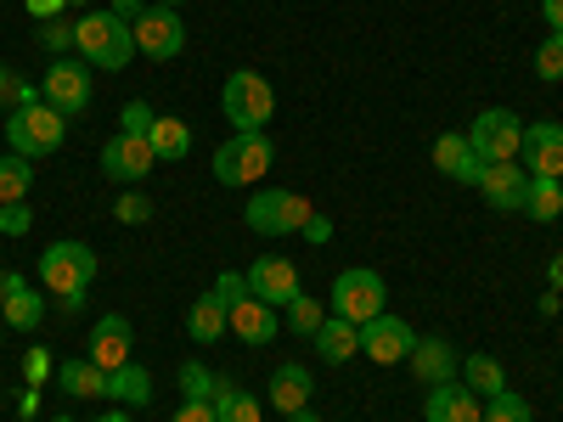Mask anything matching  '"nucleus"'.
<instances>
[{
  "instance_id": "24",
  "label": "nucleus",
  "mask_w": 563,
  "mask_h": 422,
  "mask_svg": "<svg viewBox=\"0 0 563 422\" xmlns=\"http://www.w3.org/2000/svg\"><path fill=\"white\" fill-rule=\"evenodd\" d=\"M0 315H7V326H18V333H34V326L45 321L40 293H29V288H23V276H18V270H12V288H7V299H0Z\"/></svg>"
},
{
  "instance_id": "9",
  "label": "nucleus",
  "mask_w": 563,
  "mask_h": 422,
  "mask_svg": "<svg viewBox=\"0 0 563 422\" xmlns=\"http://www.w3.org/2000/svg\"><path fill=\"white\" fill-rule=\"evenodd\" d=\"M384 276L378 270H344L339 281H333V315H344V321H355V326H366L372 315H384Z\"/></svg>"
},
{
  "instance_id": "12",
  "label": "nucleus",
  "mask_w": 563,
  "mask_h": 422,
  "mask_svg": "<svg viewBox=\"0 0 563 422\" xmlns=\"http://www.w3.org/2000/svg\"><path fill=\"white\" fill-rule=\"evenodd\" d=\"M411 344H417V338H411V326H406L400 315H389V310H384V315H372V321L361 326V355H366L372 366H395V360H406Z\"/></svg>"
},
{
  "instance_id": "43",
  "label": "nucleus",
  "mask_w": 563,
  "mask_h": 422,
  "mask_svg": "<svg viewBox=\"0 0 563 422\" xmlns=\"http://www.w3.org/2000/svg\"><path fill=\"white\" fill-rule=\"evenodd\" d=\"M23 7H29V18L52 23V18H63V7H68V0H23Z\"/></svg>"
},
{
  "instance_id": "22",
  "label": "nucleus",
  "mask_w": 563,
  "mask_h": 422,
  "mask_svg": "<svg viewBox=\"0 0 563 422\" xmlns=\"http://www.w3.org/2000/svg\"><path fill=\"white\" fill-rule=\"evenodd\" d=\"M316 355L327 360V366H344L350 355H361V326L355 321H344V315H327L321 326H316Z\"/></svg>"
},
{
  "instance_id": "16",
  "label": "nucleus",
  "mask_w": 563,
  "mask_h": 422,
  "mask_svg": "<svg viewBox=\"0 0 563 422\" xmlns=\"http://www.w3.org/2000/svg\"><path fill=\"white\" fill-rule=\"evenodd\" d=\"M225 333H238L243 344H254V349H265V344H276V333H282V321H276V310L265 304V299H243V304H231L225 310Z\"/></svg>"
},
{
  "instance_id": "49",
  "label": "nucleus",
  "mask_w": 563,
  "mask_h": 422,
  "mask_svg": "<svg viewBox=\"0 0 563 422\" xmlns=\"http://www.w3.org/2000/svg\"><path fill=\"white\" fill-rule=\"evenodd\" d=\"M288 422H321V417H316V411H310V406H305V411H294V417H288Z\"/></svg>"
},
{
  "instance_id": "29",
  "label": "nucleus",
  "mask_w": 563,
  "mask_h": 422,
  "mask_svg": "<svg viewBox=\"0 0 563 422\" xmlns=\"http://www.w3.org/2000/svg\"><path fill=\"white\" fill-rule=\"evenodd\" d=\"M462 384L474 389V395H485V400H490V395H501V389H507V371H501L490 355H467V360H462Z\"/></svg>"
},
{
  "instance_id": "53",
  "label": "nucleus",
  "mask_w": 563,
  "mask_h": 422,
  "mask_svg": "<svg viewBox=\"0 0 563 422\" xmlns=\"http://www.w3.org/2000/svg\"><path fill=\"white\" fill-rule=\"evenodd\" d=\"M79 7H85V0H79Z\"/></svg>"
},
{
  "instance_id": "21",
  "label": "nucleus",
  "mask_w": 563,
  "mask_h": 422,
  "mask_svg": "<svg viewBox=\"0 0 563 422\" xmlns=\"http://www.w3.org/2000/svg\"><path fill=\"white\" fill-rule=\"evenodd\" d=\"M310 389H316V378H310V366H299V360H282V366L271 371V406H276L282 417L305 411V406H310Z\"/></svg>"
},
{
  "instance_id": "54",
  "label": "nucleus",
  "mask_w": 563,
  "mask_h": 422,
  "mask_svg": "<svg viewBox=\"0 0 563 422\" xmlns=\"http://www.w3.org/2000/svg\"><path fill=\"white\" fill-rule=\"evenodd\" d=\"M558 186H563V180H558Z\"/></svg>"
},
{
  "instance_id": "14",
  "label": "nucleus",
  "mask_w": 563,
  "mask_h": 422,
  "mask_svg": "<svg viewBox=\"0 0 563 422\" xmlns=\"http://www.w3.org/2000/svg\"><path fill=\"white\" fill-rule=\"evenodd\" d=\"M479 198H485L496 214H525L530 169H525V164H485V175H479Z\"/></svg>"
},
{
  "instance_id": "46",
  "label": "nucleus",
  "mask_w": 563,
  "mask_h": 422,
  "mask_svg": "<svg viewBox=\"0 0 563 422\" xmlns=\"http://www.w3.org/2000/svg\"><path fill=\"white\" fill-rule=\"evenodd\" d=\"M541 18L552 23V34H563V0H541Z\"/></svg>"
},
{
  "instance_id": "15",
  "label": "nucleus",
  "mask_w": 563,
  "mask_h": 422,
  "mask_svg": "<svg viewBox=\"0 0 563 422\" xmlns=\"http://www.w3.org/2000/svg\"><path fill=\"white\" fill-rule=\"evenodd\" d=\"M249 293L265 299L271 310H276V304H294V299H299V265H294V259H276V254L254 259V265H249Z\"/></svg>"
},
{
  "instance_id": "19",
  "label": "nucleus",
  "mask_w": 563,
  "mask_h": 422,
  "mask_svg": "<svg viewBox=\"0 0 563 422\" xmlns=\"http://www.w3.org/2000/svg\"><path fill=\"white\" fill-rule=\"evenodd\" d=\"M406 366L417 371V384H429V389H434V384H451V378H456V366H462V360H456V349H451L445 338H417L411 355H406Z\"/></svg>"
},
{
  "instance_id": "38",
  "label": "nucleus",
  "mask_w": 563,
  "mask_h": 422,
  "mask_svg": "<svg viewBox=\"0 0 563 422\" xmlns=\"http://www.w3.org/2000/svg\"><path fill=\"white\" fill-rule=\"evenodd\" d=\"M536 74L541 79H563V34H552L541 52H536Z\"/></svg>"
},
{
  "instance_id": "6",
  "label": "nucleus",
  "mask_w": 563,
  "mask_h": 422,
  "mask_svg": "<svg viewBox=\"0 0 563 422\" xmlns=\"http://www.w3.org/2000/svg\"><path fill=\"white\" fill-rule=\"evenodd\" d=\"M63 135H68L63 113H57V108H45V102H34V108H12V119H7V147L23 153V158L57 153V147H63Z\"/></svg>"
},
{
  "instance_id": "47",
  "label": "nucleus",
  "mask_w": 563,
  "mask_h": 422,
  "mask_svg": "<svg viewBox=\"0 0 563 422\" xmlns=\"http://www.w3.org/2000/svg\"><path fill=\"white\" fill-rule=\"evenodd\" d=\"M547 288H552V293H563V254H552V259H547Z\"/></svg>"
},
{
  "instance_id": "5",
  "label": "nucleus",
  "mask_w": 563,
  "mask_h": 422,
  "mask_svg": "<svg viewBox=\"0 0 563 422\" xmlns=\"http://www.w3.org/2000/svg\"><path fill=\"white\" fill-rule=\"evenodd\" d=\"M310 214L316 209L299 192H282V186H260V192L249 198V209H243L249 231H260V237H294V231H305Z\"/></svg>"
},
{
  "instance_id": "23",
  "label": "nucleus",
  "mask_w": 563,
  "mask_h": 422,
  "mask_svg": "<svg viewBox=\"0 0 563 422\" xmlns=\"http://www.w3.org/2000/svg\"><path fill=\"white\" fill-rule=\"evenodd\" d=\"M108 378H113V371H102L90 355L57 366V384H63V395H74V400H102V395H108Z\"/></svg>"
},
{
  "instance_id": "26",
  "label": "nucleus",
  "mask_w": 563,
  "mask_h": 422,
  "mask_svg": "<svg viewBox=\"0 0 563 422\" xmlns=\"http://www.w3.org/2000/svg\"><path fill=\"white\" fill-rule=\"evenodd\" d=\"M186 333H192L198 344H220L225 338V299L220 293L192 299V310H186Z\"/></svg>"
},
{
  "instance_id": "48",
  "label": "nucleus",
  "mask_w": 563,
  "mask_h": 422,
  "mask_svg": "<svg viewBox=\"0 0 563 422\" xmlns=\"http://www.w3.org/2000/svg\"><path fill=\"white\" fill-rule=\"evenodd\" d=\"M12 90H18V79H12L7 63H0V102H12Z\"/></svg>"
},
{
  "instance_id": "50",
  "label": "nucleus",
  "mask_w": 563,
  "mask_h": 422,
  "mask_svg": "<svg viewBox=\"0 0 563 422\" xmlns=\"http://www.w3.org/2000/svg\"><path fill=\"white\" fill-rule=\"evenodd\" d=\"M97 422H135L130 411H108V417H97Z\"/></svg>"
},
{
  "instance_id": "36",
  "label": "nucleus",
  "mask_w": 563,
  "mask_h": 422,
  "mask_svg": "<svg viewBox=\"0 0 563 422\" xmlns=\"http://www.w3.org/2000/svg\"><path fill=\"white\" fill-rule=\"evenodd\" d=\"M153 124H158V113L147 102H124V113H119V130L124 135H153Z\"/></svg>"
},
{
  "instance_id": "7",
  "label": "nucleus",
  "mask_w": 563,
  "mask_h": 422,
  "mask_svg": "<svg viewBox=\"0 0 563 422\" xmlns=\"http://www.w3.org/2000/svg\"><path fill=\"white\" fill-rule=\"evenodd\" d=\"M467 141H474L479 164H519L525 147V119L512 108H485L474 124H467Z\"/></svg>"
},
{
  "instance_id": "2",
  "label": "nucleus",
  "mask_w": 563,
  "mask_h": 422,
  "mask_svg": "<svg viewBox=\"0 0 563 422\" xmlns=\"http://www.w3.org/2000/svg\"><path fill=\"white\" fill-rule=\"evenodd\" d=\"M220 113H225V124H238V135L265 130L271 113H276V90H271V79L254 74V68H238V74L225 79V90H220Z\"/></svg>"
},
{
  "instance_id": "41",
  "label": "nucleus",
  "mask_w": 563,
  "mask_h": 422,
  "mask_svg": "<svg viewBox=\"0 0 563 422\" xmlns=\"http://www.w3.org/2000/svg\"><path fill=\"white\" fill-rule=\"evenodd\" d=\"M299 237H305V243H333V220H327V214H310Z\"/></svg>"
},
{
  "instance_id": "39",
  "label": "nucleus",
  "mask_w": 563,
  "mask_h": 422,
  "mask_svg": "<svg viewBox=\"0 0 563 422\" xmlns=\"http://www.w3.org/2000/svg\"><path fill=\"white\" fill-rule=\"evenodd\" d=\"M214 293L225 299V310H231V304H243V299H249V270H220Z\"/></svg>"
},
{
  "instance_id": "33",
  "label": "nucleus",
  "mask_w": 563,
  "mask_h": 422,
  "mask_svg": "<svg viewBox=\"0 0 563 422\" xmlns=\"http://www.w3.org/2000/svg\"><path fill=\"white\" fill-rule=\"evenodd\" d=\"M485 422H530V406H525V395H512V389L490 395V400H485Z\"/></svg>"
},
{
  "instance_id": "8",
  "label": "nucleus",
  "mask_w": 563,
  "mask_h": 422,
  "mask_svg": "<svg viewBox=\"0 0 563 422\" xmlns=\"http://www.w3.org/2000/svg\"><path fill=\"white\" fill-rule=\"evenodd\" d=\"M40 97H45V108H57L63 119H74V113H85L90 108V63L79 57H52V68H45V79H40Z\"/></svg>"
},
{
  "instance_id": "40",
  "label": "nucleus",
  "mask_w": 563,
  "mask_h": 422,
  "mask_svg": "<svg viewBox=\"0 0 563 422\" xmlns=\"http://www.w3.org/2000/svg\"><path fill=\"white\" fill-rule=\"evenodd\" d=\"M29 225H34V209L29 203H0V231H7V237H23Z\"/></svg>"
},
{
  "instance_id": "3",
  "label": "nucleus",
  "mask_w": 563,
  "mask_h": 422,
  "mask_svg": "<svg viewBox=\"0 0 563 422\" xmlns=\"http://www.w3.org/2000/svg\"><path fill=\"white\" fill-rule=\"evenodd\" d=\"M79 57L90 63V68H108V74H119V68H130V57H135V34H130V23L124 18H113V12H90V18H79Z\"/></svg>"
},
{
  "instance_id": "35",
  "label": "nucleus",
  "mask_w": 563,
  "mask_h": 422,
  "mask_svg": "<svg viewBox=\"0 0 563 422\" xmlns=\"http://www.w3.org/2000/svg\"><path fill=\"white\" fill-rule=\"evenodd\" d=\"M79 34V23H68V18H52V23H40V45H45V52H52V57H63V52H74V40Z\"/></svg>"
},
{
  "instance_id": "44",
  "label": "nucleus",
  "mask_w": 563,
  "mask_h": 422,
  "mask_svg": "<svg viewBox=\"0 0 563 422\" xmlns=\"http://www.w3.org/2000/svg\"><path fill=\"white\" fill-rule=\"evenodd\" d=\"M23 371H29V384H40L45 371H52V355L45 349H29V360H23Z\"/></svg>"
},
{
  "instance_id": "11",
  "label": "nucleus",
  "mask_w": 563,
  "mask_h": 422,
  "mask_svg": "<svg viewBox=\"0 0 563 422\" xmlns=\"http://www.w3.org/2000/svg\"><path fill=\"white\" fill-rule=\"evenodd\" d=\"M153 164H158V153H153V141L147 135H113L108 147H102V175L108 180H119V186H135V180H147L153 175Z\"/></svg>"
},
{
  "instance_id": "18",
  "label": "nucleus",
  "mask_w": 563,
  "mask_h": 422,
  "mask_svg": "<svg viewBox=\"0 0 563 422\" xmlns=\"http://www.w3.org/2000/svg\"><path fill=\"white\" fill-rule=\"evenodd\" d=\"M422 422H485V406L474 400V389L467 384H434L429 406H422Z\"/></svg>"
},
{
  "instance_id": "28",
  "label": "nucleus",
  "mask_w": 563,
  "mask_h": 422,
  "mask_svg": "<svg viewBox=\"0 0 563 422\" xmlns=\"http://www.w3.org/2000/svg\"><path fill=\"white\" fill-rule=\"evenodd\" d=\"M108 395L124 400V406H147V400H153V371H147V366H135V360L119 366L113 378H108Z\"/></svg>"
},
{
  "instance_id": "1",
  "label": "nucleus",
  "mask_w": 563,
  "mask_h": 422,
  "mask_svg": "<svg viewBox=\"0 0 563 422\" xmlns=\"http://www.w3.org/2000/svg\"><path fill=\"white\" fill-rule=\"evenodd\" d=\"M97 254H90L85 243H52L40 254L34 276H40V288L52 293L63 304V315H79L85 310V293H90V281H97Z\"/></svg>"
},
{
  "instance_id": "27",
  "label": "nucleus",
  "mask_w": 563,
  "mask_h": 422,
  "mask_svg": "<svg viewBox=\"0 0 563 422\" xmlns=\"http://www.w3.org/2000/svg\"><path fill=\"white\" fill-rule=\"evenodd\" d=\"M147 141H153L158 164H180L186 153H192V130H186V119H158Z\"/></svg>"
},
{
  "instance_id": "31",
  "label": "nucleus",
  "mask_w": 563,
  "mask_h": 422,
  "mask_svg": "<svg viewBox=\"0 0 563 422\" xmlns=\"http://www.w3.org/2000/svg\"><path fill=\"white\" fill-rule=\"evenodd\" d=\"M525 214H530V220H541V225H552V220L563 214V186H558V180H541V175H530V198H525Z\"/></svg>"
},
{
  "instance_id": "37",
  "label": "nucleus",
  "mask_w": 563,
  "mask_h": 422,
  "mask_svg": "<svg viewBox=\"0 0 563 422\" xmlns=\"http://www.w3.org/2000/svg\"><path fill=\"white\" fill-rule=\"evenodd\" d=\"M113 220H124V225H147V220H153V203L141 198V192H124V198L113 203Z\"/></svg>"
},
{
  "instance_id": "34",
  "label": "nucleus",
  "mask_w": 563,
  "mask_h": 422,
  "mask_svg": "<svg viewBox=\"0 0 563 422\" xmlns=\"http://www.w3.org/2000/svg\"><path fill=\"white\" fill-rule=\"evenodd\" d=\"M321 321H327V304H316V299H305V293L288 304V326H294L299 338H316V326H321Z\"/></svg>"
},
{
  "instance_id": "17",
  "label": "nucleus",
  "mask_w": 563,
  "mask_h": 422,
  "mask_svg": "<svg viewBox=\"0 0 563 422\" xmlns=\"http://www.w3.org/2000/svg\"><path fill=\"white\" fill-rule=\"evenodd\" d=\"M434 169H440L445 180H462V186H479V175H485V164H479V153H474V141H467L462 130H451V135L434 141Z\"/></svg>"
},
{
  "instance_id": "45",
  "label": "nucleus",
  "mask_w": 563,
  "mask_h": 422,
  "mask_svg": "<svg viewBox=\"0 0 563 422\" xmlns=\"http://www.w3.org/2000/svg\"><path fill=\"white\" fill-rule=\"evenodd\" d=\"M108 12H113V18H124V23H135L141 12H147V0H113Z\"/></svg>"
},
{
  "instance_id": "30",
  "label": "nucleus",
  "mask_w": 563,
  "mask_h": 422,
  "mask_svg": "<svg viewBox=\"0 0 563 422\" xmlns=\"http://www.w3.org/2000/svg\"><path fill=\"white\" fill-rule=\"evenodd\" d=\"M34 158H23V153H7L0 158V203H23L29 198V186H34V169H29Z\"/></svg>"
},
{
  "instance_id": "13",
  "label": "nucleus",
  "mask_w": 563,
  "mask_h": 422,
  "mask_svg": "<svg viewBox=\"0 0 563 422\" xmlns=\"http://www.w3.org/2000/svg\"><path fill=\"white\" fill-rule=\"evenodd\" d=\"M519 164H525L530 175H541V180H563V124H558V119L525 124Z\"/></svg>"
},
{
  "instance_id": "4",
  "label": "nucleus",
  "mask_w": 563,
  "mask_h": 422,
  "mask_svg": "<svg viewBox=\"0 0 563 422\" xmlns=\"http://www.w3.org/2000/svg\"><path fill=\"white\" fill-rule=\"evenodd\" d=\"M271 164H276V147H271L265 130L231 135V141H220V153H214V180L220 186H254V180H265Z\"/></svg>"
},
{
  "instance_id": "51",
  "label": "nucleus",
  "mask_w": 563,
  "mask_h": 422,
  "mask_svg": "<svg viewBox=\"0 0 563 422\" xmlns=\"http://www.w3.org/2000/svg\"><path fill=\"white\" fill-rule=\"evenodd\" d=\"M153 7H186V0H153Z\"/></svg>"
},
{
  "instance_id": "52",
  "label": "nucleus",
  "mask_w": 563,
  "mask_h": 422,
  "mask_svg": "<svg viewBox=\"0 0 563 422\" xmlns=\"http://www.w3.org/2000/svg\"><path fill=\"white\" fill-rule=\"evenodd\" d=\"M52 422H74V417H52Z\"/></svg>"
},
{
  "instance_id": "25",
  "label": "nucleus",
  "mask_w": 563,
  "mask_h": 422,
  "mask_svg": "<svg viewBox=\"0 0 563 422\" xmlns=\"http://www.w3.org/2000/svg\"><path fill=\"white\" fill-rule=\"evenodd\" d=\"M214 422H260V400L243 389V384H231V378H214Z\"/></svg>"
},
{
  "instance_id": "10",
  "label": "nucleus",
  "mask_w": 563,
  "mask_h": 422,
  "mask_svg": "<svg viewBox=\"0 0 563 422\" xmlns=\"http://www.w3.org/2000/svg\"><path fill=\"white\" fill-rule=\"evenodd\" d=\"M130 34H135V52L147 63H169V57H180V45H186V23H180L175 7H147L130 23Z\"/></svg>"
},
{
  "instance_id": "42",
  "label": "nucleus",
  "mask_w": 563,
  "mask_h": 422,
  "mask_svg": "<svg viewBox=\"0 0 563 422\" xmlns=\"http://www.w3.org/2000/svg\"><path fill=\"white\" fill-rule=\"evenodd\" d=\"M169 422H214V406H209V400H186Z\"/></svg>"
},
{
  "instance_id": "32",
  "label": "nucleus",
  "mask_w": 563,
  "mask_h": 422,
  "mask_svg": "<svg viewBox=\"0 0 563 422\" xmlns=\"http://www.w3.org/2000/svg\"><path fill=\"white\" fill-rule=\"evenodd\" d=\"M175 378H180V395H186V400H214V371H209L203 360H186Z\"/></svg>"
},
{
  "instance_id": "20",
  "label": "nucleus",
  "mask_w": 563,
  "mask_h": 422,
  "mask_svg": "<svg viewBox=\"0 0 563 422\" xmlns=\"http://www.w3.org/2000/svg\"><path fill=\"white\" fill-rule=\"evenodd\" d=\"M90 360H97L102 371L130 366V321L124 315H102L97 326H90Z\"/></svg>"
}]
</instances>
